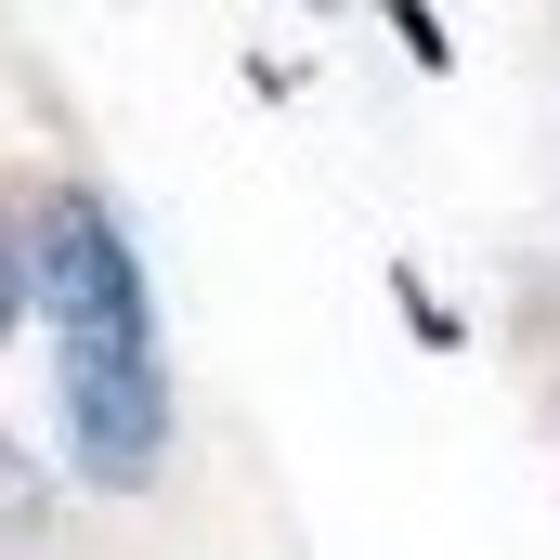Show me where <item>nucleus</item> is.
<instances>
[{
	"mask_svg": "<svg viewBox=\"0 0 560 560\" xmlns=\"http://www.w3.org/2000/svg\"><path fill=\"white\" fill-rule=\"evenodd\" d=\"M26 326L52 339V443L66 482L92 495H156L170 469V326H156V261L105 183H39L26 196Z\"/></svg>",
	"mask_w": 560,
	"mask_h": 560,
	"instance_id": "f257e3e1",
	"label": "nucleus"
},
{
	"mask_svg": "<svg viewBox=\"0 0 560 560\" xmlns=\"http://www.w3.org/2000/svg\"><path fill=\"white\" fill-rule=\"evenodd\" d=\"M39 509H52V469H39V456H26V443L0 430V535H26Z\"/></svg>",
	"mask_w": 560,
	"mask_h": 560,
	"instance_id": "f03ea898",
	"label": "nucleus"
},
{
	"mask_svg": "<svg viewBox=\"0 0 560 560\" xmlns=\"http://www.w3.org/2000/svg\"><path fill=\"white\" fill-rule=\"evenodd\" d=\"M13 326H26V209L0 196V352H13Z\"/></svg>",
	"mask_w": 560,
	"mask_h": 560,
	"instance_id": "7ed1b4c3",
	"label": "nucleus"
},
{
	"mask_svg": "<svg viewBox=\"0 0 560 560\" xmlns=\"http://www.w3.org/2000/svg\"><path fill=\"white\" fill-rule=\"evenodd\" d=\"M378 13L405 26V52H418V66H456V39H443V13H430V0H378Z\"/></svg>",
	"mask_w": 560,
	"mask_h": 560,
	"instance_id": "20e7f679",
	"label": "nucleus"
},
{
	"mask_svg": "<svg viewBox=\"0 0 560 560\" xmlns=\"http://www.w3.org/2000/svg\"><path fill=\"white\" fill-rule=\"evenodd\" d=\"M300 13H339V0H300Z\"/></svg>",
	"mask_w": 560,
	"mask_h": 560,
	"instance_id": "39448f33",
	"label": "nucleus"
}]
</instances>
